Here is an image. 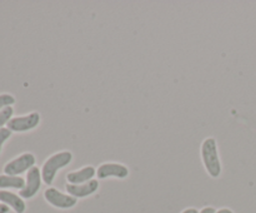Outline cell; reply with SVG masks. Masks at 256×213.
Instances as JSON below:
<instances>
[{"mask_svg":"<svg viewBox=\"0 0 256 213\" xmlns=\"http://www.w3.org/2000/svg\"><path fill=\"white\" fill-rule=\"evenodd\" d=\"M40 124V114L38 112H32L22 117H12L8 123V129L12 132H28Z\"/></svg>","mask_w":256,"mask_h":213,"instance_id":"5","label":"cell"},{"mask_svg":"<svg viewBox=\"0 0 256 213\" xmlns=\"http://www.w3.org/2000/svg\"><path fill=\"white\" fill-rule=\"evenodd\" d=\"M65 189H66L68 194L72 195L75 198L89 197V195L94 194L99 189V180L92 179L86 183H82V184H69L68 183L65 185Z\"/></svg>","mask_w":256,"mask_h":213,"instance_id":"8","label":"cell"},{"mask_svg":"<svg viewBox=\"0 0 256 213\" xmlns=\"http://www.w3.org/2000/svg\"><path fill=\"white\" fill-rule=\"evenodd\" d=\"M44 198L49 204L55 208H60V209H68V208L74 207L78 202V198L70 194H65L54 187H49L48 189H45Z\"/></svg>","mask_w":256,"mask_h":213,"instance_id":"4","label":"cell"},{"mask_svg":"<svg viewBox=\"0 0 256 213\" xmlns=\"http://www.w3.org/2000/svg\"><path fill=\"white\" fill-rule=\"evenodd\" d=\"M72 162V153L69 150H62L50 155L42 167V177L46 185H52L56 173Z\"/></svg>","mask_w":256,"mask_h":213,"instance_id":"2","label":"cell"},{"mask_svg":"<svg viewBox=\"0 0 256 213\" xmlns=\"http://www.w3.org/2000/svg\"><path fill=\"white\" fill-rule=\"evenodd\" d=\"M12 114H14L12 107H6L2 110H0V128H2V125L8 124L10 122V119L12 118Z\"/></svg>","mask_w":256,"mask_h":213,"instance_id":"12","label":"cell"},{"mask_svg":"<svg viewBox=\"0 0 256 213\" xmlns=\"http://www.w3.org/2000/svg\"><path fill=\"white\" fill-rule=\"evenodd\" d=\"M15 103V98L12 94H0V110L6 107H12Z\"/></svg>","mask_w":256,"mask_h":213,"instance_id":"13","label":"cell"},{"mask_svg":"<svg viewBox=\"0 0 256 213\" xmlns=\"http://www.w3.org/2000/svg\"><path fill=\"white\" fill-rule=\"evenodd\" d=\"M12 137V130L8 128H0V153H2V147L4 142H6Z\"/></svg>","mask_w":256,"mask_h":213,"instance_id":"14","label":"cell"},{"mask_svg":"<svg viewBox=\"0 0 256 213\" xmlns=\"http://www.w3.org/2000/svg\"><path fill=\"white\" fill-rule=\"evenodd\" d=\"M42 170L38 167H32L28 170L26 180H25V187L20 189L19 195L22 198H32L42 187Z\"/></svg>","mask_w":256,"mask_h":213,"instance_id":"6","label":"cell"},{"mask_svg":"<svg viewBox=\"0 0 256 213\" xmlns=\"http://www.w3.org/2000/svg\"><path fill=\"white\" fill-rule=\"evenodd\" d=\"M96 174V170L92 165H85L82 169L74 170V172H69L66 174V179L69 184H82L89 180L94 179V175Z\"/></svg>","mask_w":256,"mask_h":213,"instance_id":"9","label":"cell"},{"mask_svg":"<svg viewBox=\"0 0 256 213\" xmlns=\"http://www.w3.org/2000/svg\"><path fill=\"white\" fill-rule=\"evenodd\" d=\"M96 175L99 179H106L109 177L124 179V178H126L129 175V168L125 164H122V163H102L96 169Z\"/></svg>","mask_w":256,"mask_h":213,"instance_id":"7","label":"cell"},{"mask_svg":"<svg viewBox=\"0 0 256 213\" xmlns=\"http://www.w3.org/2000/svg\"><path fill=\"white\" fill-rule=\"evenodd\" d=\"M215 212H216V210H215L214 207H204L199 213H215Z\"/></svg>","mask_w":256,"mask_h":213,"instance_id":"15","label":"cell"},{"mask_svg":"<svg viewBox=\"0 0 256 213\" xmlns=\"http://www.w3.org/2000/svg\"><path fill=\"white\" fill-rule=\"evenodd\" d=\"M182 213H199V210L196 208H186V209L182 210Z\"/></svg>","mask_w":256,"mask_h":213,"instance_id":"17","label":"cell"},{"mask_svg":"<svg viewBox=\"0 0 256 213\" xmlns=\"http://www.w3.org/2000/svg\"><path fill=\"white\" fill-rule=\"evenodd\" d=\"M202 159L204 163V167L210 177L218 178L222 174V162H220L219 150H218L216 139L212 137L205 138L202 144Z\"/></svg>","mask_w":256,"mask_h":213,"instance_id":"1","label":"cell"},{"mask_svg":"<svg viewBox=\"0 0 256 213\" xmlns=\"http://www.w3.org/2000/svg\"><path fill=\"white\" fill-rule=\"evenodd\" d=\"M0 213H9V205L2 203L0 204Z\"/></svg>","mask_w":256,"mask_h":213,"instance_id":"16","label":"cell"},{"mask_svg":"<svg viewBox=\"0 0 256 213\" xmlns=\"http://www.w3.org/2000/svg\"><path fill=\"white\" fill-rule=\"evenodd\" d=\"M0 200H2L4 204L12 207L16 213H24L25 208H26L22 198L20 197V195L15 194V193L9 192V190H0Z\"/></svg>","mask_w":256,"mask_h":213,"instance_id":"10","label":"cell"},{"mask_svg":"<svg viewBox=\"0 0 256 213\" xmlns=\"http://www.w3.org/2000/svg\"><path fill=\"white\" fill-rule=\"evenodd\" d=\"M25 187V180L22 177L18 175H0V188H15V189H22Z\"/></svg>","mask_w":256,"mask_h":213,"instance_id":"11","label":"cell"},{"mask_svg":"<svg viewBox=\"0 0 256 213\" xmlns=\"http://www.w3.org/2000/svg\"><path fill=\"white\" fill-rule=\"evenodd\" d=\"M35 155L32 153H24L15 159L10 160L4 167L6 175H19L35 167Z\"/></svg>","mask_w":256,"mask_h":213,"instance_id":"3","label":"cell"},{"mask_svg":"<svg viewBox=\"0 0 256 213\" xmlns=\"http://www.w3.org/2000/svg\"><path fill=\"white\" fill-rule=\"evenodd\" d=\"M215 213H234V212H232V209H229V208H222V209L216 210Z\"/></svg>","mask_w":256,"mask_h":213,"instance_id":"18","label":"cell"}]
</instances>
